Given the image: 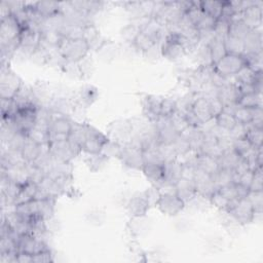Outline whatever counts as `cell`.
<instances>
[{
  "label": "cell",
  "instance_id": "obj_16",
  "mask_svg": "<svg viewBox=\"0 0 263 263\" xmlns=\"http://www.w3.org/2000/svg\"><path fill=\"white\" fill-rule=\"evenodd\" d=\"M162 98L154 95H146L143 98L142 106L144 116L150 122H155L160 116V105Z\"/></svg>",
  "mask_w": 263,
  "mask_h": 263
},
{
  "label": "cell",
  "instance_id": "obj_12",
  "mask_svg": "<svg viewBox=\"0 0 263 263\" xmlns=\"http://www.w3.org/2000/svg\"><path fill=\"white\" fill-rule=\"evenodd\" d=\"M48 245L42 239L36 237L31 233H24L20 235L17 241V251L18 253L29 254L34 256L40 252L48 250Z\"/></svg>",
  "mask_w": 263,
  "mask_h": 263
},
{
  "label": "cell",
  "instance_id": "obj_46",
  "mask_svg": "<svg viewBox=\"0 0 263 263\" xmlns=\"http://www.w3.org/2000/svg\"><path fill=\"white\" fill-rule=\"evenodd\" d=\"M247 199L251 202L255 212H262L263 193L262 191H251L247 195Z\"/></svg>",
  "mask_w": 263,
  "mask_h": 263
},
{
  "label": "cell",
  "instance_id": "obj_50",
  "mask_svg": "<svg viewBox=\"0 0 263 263\" xmlns=\"http://www.w3.org/2000/svg\"><path fill=\"white\" fill-rule=\"evenodd\" d=\"M52 261H53V258H52L50 249L40 252L33 256V262H35V263H47V262H52Z\"/></svg>",
  "mask_w": 263,
  "mask_h": 263
},
{
  "label": "cell",
  "instance_id": "obj_40",
  "mask_svg": "<svg viewBox=\"0 0 263 263\" xmlns=\"http://www.w3.org/2000/svg\"><path fill=\"white\" fill-rule=\"evenodd\" d=\"M121 149H122V145L119 144L118 142L109 139L108 142L105 143V145L102 148L101 153L106 156L107 158H112V157H116L119 158L120 153H121Z\"/></svg>",
  "mask_w": 263,
  "mask_h": 263
},
{
  "label": "cell",
  "instance_id": "obj_41",
  "mask_svg": "<svg viewBox=\"0 0 263 263\" xmlns=\"http://www.w3.org/2000/svg\"><path fill=\"white\" fill-rule=\"evenodd\" d=\"M170 122H171V125L172 127L180 135L182 134L189 125H188V122L186 120V117H185V114L180 112V111H176L171 117H170Z\"/></svg>",
  "mask_w": 263,
  "mask_h": 263
},
{
  "label": "cell",
  "instance_id": "obj_22",
  "mask_svg": "<svg viewBox=\"0 0 263 263\" xmlns=\"http://www.w3.org/2000/svg\"><path fill=\"white\" fill-rule=\"evenodd\" d=\"M195 166L198 170H200L211 176L216 174L221 168L219 158H216L214 156L203 154V153H198Z\"/></svg>",
  "mask_w": 263,
  "mask_h": 263
},
{
  "label": "cell",
  "instance_id": "obj_20",
  "mask_svg": "<svg viewBox=\"0 0 263 263\" xmlns=\"http://www.w3.org/2000/svg\"><path fill=\"white\" fill-rule=\"evenodd\" d=\"M13 211L22 218L31 222L34 217H40V201L37 199H32L26 202L15 204L13 205Z\"/></svg>",
  "mask_w": 263,
  "mask_h": 263
},
{
  "label": "cell",
  "instance_id": "obj_7",
  "mask_svg": "<svg viewBox=\"0 0 263 263\" xmlns=\"http://www.w3.org/2000/svg\"><path fill=\"white\" fill-rule=\"evenodd\" d=\"M134 134V126L130 119H116L107 126V136L109 139L118 142L121 145L128 143Z\"/></svg>",
  "mask_w": 263,
  "mask_h": 263
},
{
  "label": "cell",
  "instance_id": "obj_8",
  "mask_svg": "<svg viewBox=\"0 0 263 263\" xmlns=\"http://www.w3.org/2000/svg\"><path fill=\"white\" fill-rule=\"evenodd\" d=\"M186 53L187 50L180 41L179 33H168L160 45V55L168 61H177Z\"/></svg>",
  "mask_w": 263,
  "mask_h": 263
},
{
  "label": "cell",
  "instance_id": "obj_10",
  "mask_svg": "<svg viewBox=\"0 0 263 263\" xmlns=\"http://www.w3.org/2000/svg\"><path fill=\"white\" fill-rule=\"evenodd\" d=\"M109 141V137L95 126L88 124L87 136L83 144L81 145V151L85 154H99L102 151L103 146Z\"/></svg>",
  "mask_w": 263,
  "mask_h": 263
},
{
  "label": "cell",
  "instance_id": "obj_5",
  "mask_svg": "<svg viewBox=\"0 0 263 263\" xmlns=\"http://www.w3.org/2000/svg\"><path fill=\"white\" fill-rule=\"evenodd\" d=\"M48 151L54 160L71 162L81 152V148L68 139L50 142L48 144Z\"/></svg>",
  "mask_w": 263,
  "mask_h": 263
},
{
  "label": "cell",
  "instance_id": "obj_27",
  "mask_svg": "<svg viewBox=\"0 0 263 263\" xmlns=\"http://www.w3.org/2000/svg\"><path fill=\"white\" fill-rule=\"evenodd\" d=\"M259 109H261V108L252 109V108H247V107H241V106L236 105V107L232 111V114L237 123L247 125V124L253 122V120L257 114V111Z\"/></svg>",
  "mask_w": 263,
  "mask_h": 263
},
{
  "label": "cell",
  "instance_id": "obj_43",
  "mask_svg": "<svg viewBox=\"0 0 263 263\" xmlns=\"http://www.w3.org/2000/svg\"><path fill=\"white\" fill-rule=\"evenodd\" d=\"M177 111V100L173 98H162L160 105V116L171 117Z\"/></svg>",
  "mask_w": 263,
  "mask_h": 263
},
{
  "label": "cell",
  "instance_id": "obj_15",
  "mask_svg": "<svg viewBox=\"0 0 263 263\" xmlns=\"http://www.w3.org/2000/svg\"><path fill=\"white\" fill-rule=\"evenodd\" d=\"M190 110L195 115V117L200 121L202 126L213 120V115L210 108V101L206 97L195 98L192 102Z\"/></svg>",
  "mask_w": 263,
  "mask_h": 263
},
{
  "label": "cell",
  "instance_id": "obj_47",
  "mask_svg": "<svg viewBox=\"0 0 263 263\" xmlns=\"http://www.w3.org/2000/svg\"><path fill=\"white\" fill-rule=\"evenodd\" d=\"M218 190L221 192V194H223L229 200L238 199V197H237V190H236V184L235 183H230L228 185H225V186L219 188Z\"/></svg>",
  "mask_w": 263,
  "mask_h": 263
},
{
  "label": "cell",
  "instance_id": "obj_26",
  "mask_svg": "<svg viewBox=\"0 0 263 263\" xmlns=\"http://www.w3.org/2000/svg\"><path fill=\"white\" fill-rule=\"evenodd\" d=\"M210 52H211V59L212 64H216L220 59H222L226 53V48L224 44V38L220 36H214V38L208 43Z\"/></svg>",
  "mask_w": 263,
  "mask_h": 263
},
{
  "label": "cell",
  "instance_id": "obj_25",
  "mask_svg": "<svg viewBox=\"0 0 263 263\" xmlns=\"http://www.w3.org/2000/svg\"><path fill=\"white\" fill-rule=\"evenodd\" d=\"M158 43L151 37L149 36L146 32L140 30L138 35L136 36L135 40L130 44L134 49H136L138 52H141L143 54L148 53L151 49H153Z\"/></svg>",
  "mask_w": 263,
  "mask_h": 263
},
{
  "label": "cell",
  "instance_id": "obj_6",
  "mask_svg": "<svg viewBox=\"0 0 263 263\" xmlns=\"http://www.w3.org/2000/svg\"><path fill=\"white\" fill-rule=\"evenodd\" d=\"M239 225H246L254 222L255 211L247 197L230 200L226 211Z\"/></svg>",
  "mask_w": 263,
  "mask_h": 263
},
{
  "label": "cell",
  "instance_id": "obj_30",
  "mask_svg": "<svg viewBox=\"0 0 263 263\" xmlns=\"http://www.w3.org/2000/svg\"><path fill=\"white\" fill-rule=\"evenodd\" d=\"M232 149L242 158H247L253 154L257 148H255L246 137L232 140Z\"/></svg>",
  "mask_w": 263,
  "mask_h": 263
},
{
  "label": "cell",
  "instance_id": "obj_23",
  "mask_svg": "<svg viewBox=\"0 0 263 263\" xmlns=\"http://www.w3.org/2000/svg\"><path fill=\"white\" fill-rule=\"evenodd\" d=\"M47 146L48 145H44V146L39 145L38 143L27 138V141L21 150L22 156H23L24 160L26 161V163L34 162Z\"/></svg>",
  "mask_w": 263,
  "mask_h": 263
},
{
  "label": "cell",
  "instance_id": "obj_2",
  "mask_svg": "<svg viewBox=\"0 0 263 263\" xmlns=\"http://www.w3.org/2000/svg\"><path fill=\"white\" fill-rule=\"evenodd\" d=\"M213 70L224 78L235 76L245 67H247V61L243 54L226 53L213 66Z\"/></svg>",
  "mask_w": 263,
  "mask_h": 263
},
{
  "label": "cell",
  "instance_id": "obj_48",
  "mask_svg": "<svg viewBox=\"0 0 263 263\" xmlns=\"http://www.w3.org/2000/svg\"><path fill=\"white\" fill-rule=\"evenodd\" d=\"M251 191H262L263 190V177H262V167L258 168L254 173V178L250 186Z\"/></svg>",
  "mask_w": 263,
  "mask_h": 263
},
{
  "label": "cell",
  "instance_id": "obj_18",
  "mask_svg": "<svg viewBox=\"0 0 263 263\" xmlns=\"http://www.w3.org/2000/svg\"><path fill=\"white\" fill-rule=\"evenodd\" d=\"M242 21L253 30L259 29L262 24V2H256L241 12Z\"/></svg>",
  "mask_w": 263,
  "mask_h": 263
},
{
  "label": "cell",
  "instance_id": "obj_13",
  "mask_svg": "<svg viewBox=\"0 0 263 263\" xmlns=\"http://www.w3.org/2000/svg\"><path fill=\"white\" fill-rule=\"evenodd\" d=\"M151 204L146 196L145 191L136 192L126 202V211L132 218H142L150 210Z\"/></svg>",
  "mask_w": 263,
  "mask_h": 263
},
{
  "label": "cell",
  "instance_id": "obj_39",
  "mask_svg": "<svg viewBox=\"0 0 263 263\" xmlns=\"http://www.w3.org/2000/svg\"><path fill=\"white\" fill-rule=\"evenodd\" d=\"M27 137L31 139L32 141L38 143L39 145H48L49 144V134L48 130H44L41 128H38L36 126L32 127L28 133Z\"/></svg>",
  "mask_w": 263,
  "mask_h": 263
},
{
  "label": "cell",
  "instance_id": "obj_1",
  "mask_svg": "<svg viewBox=\"0 0 263 263\" xmlns=\"http://www.w3.org/2000/svg\"><path fill=\"white\" fill-rule=\"evenodd\" d=\"M58 51L66 63L78 64L88 55L90 47L83 38L63 37L58 46Z\"/></svg>",
  "mask_w": 263,
  "mask_h": 263
},
{
  "label": "cell",
  "instance_id": "obj_11",
  "mask_svg": "<svg viewBox=\"0 0 263 263\" xmlns=\"http://www.w3.org/2000/svg\"><path fill=\"white\" fill-rule=\"evenodd\" d=\"M118 159H120V161L125 166L139 171H142L145 163L143 157V150L130 143L122 145L121 153Z\"/></svg>",
  "mask_w": 263,
  "mask_h": 263
},
{
  "label": "cell",
  "instance_id": "obj_3",
  "mask_svg": "<svg viewBox=\"0 0 263 263\" xmlns=\"http://www.w3.org/2000/svg\"><path fill=\"white\" fill-rule=\"evenodd\" d=\"M50 118L51 119L48 127L49 143L68 140L73 125V121L70 119V117L50 110Z\"/></svg>",
  "mask_w": 263,
  "mask_h": 263
},
{
  "label": "cell",
  "instance_id": "obj_24",
  "mask_svg": "<svg viewBox=\"0 0 263 263\" xmlns=\"http://www.w3.org/2000/svg\"><path fill=\"white\" fill-rule=\"evenodd\" d=\"M32 7L42 18H47L61 12V3L54 1L32 2Z\"/></svg>",
  "mask_w": 263,
  "mask_h": 263
},
{
  "label": "cell",
  "instance_id": "obj_34",
  "mask_svg": "<svg viewBox=\"0 0 263 263\" xmlns=\"http://www.w3.org/2000/svg\"><path fill=\"white\" fill-rule=\"evenodd\" d=\"M212 179L217 189L233 183V171L228 168H220L216 174L212 175Z\"/></svg>",
  "mask_w": 263,
  "mask_h": 263
},
{
  "label": "cell",
  "instance_id": "obj_9",
  "mask_svg": "<svg viewBox=\"0 0 263 263\" xmlns=\"http://www.w3.org/2000/svg\"><path fill=\"white\" fill-rule=\"evenodd\" d=\"M156 206L163 215L174 217L185 209L186 203L176 193L164 192L160 194Z\"/></svg>",
  "mask_w": 263,
  "mask_h": 263
},
{
  "label": "cell",
  "instance_id": "obj_4",
  "mask_svg": "<svg viewBox=\"0 0 263 263\" xmlns=\"http://www.w3.org/2000/svg\"><path fill=\"white\" fill-rule=\"evenodd\" d=\"M24 85L22 79L7 66L2 64L0 74V98L12 99Z\"/></svg>",
  "mask_w": 263,
  "mask_h": 263
},
{
  "label": "cell",
  "instance_id": "obj_37",
  "mask_svg": "<svg viewBox=\"0 0 263 263\" xmlns=\"http://www.w3.org/2000/svg\"><path fill=\"white\" fill-rule=\"evenodd\" d=\"M224 44L227 53H236V54H243L245 46L243 40L235 37H231L226 35L224 37Z\"/></svg>",
  "mask_w": 263,
  "mask_h": 263
},
{
  "label": "cell",
  "instance_id": "obj_44",
  "mask_svg": "<svg viewBox=\"0 0 263 263\" xmlns=\"http://www.w3.org/2000/svg\"><path fill=\"white\" fill-rule=\"evenodd\" d=\"M174 147V150L178 156H184L186 153H188L191 150L190 144L187 139H185L183 136L179 135L178 138L175 140V142L172 144Z\"/></svg>",
  "mask_w": 263,
  "mask_h": 263
},
{
  "label": "cell",
  "instance_id": "obj_17",
  "mask_svg": "<svg viewBox=\"0 0 263 263\" xmlns=\"http://www.w3.org/2000/svg\"><path fill=\"white\" fill-rule=\"evenodd\" d=\"M98 89L92 85L82 86L78 92L72 98L75 108H87L93 104L98 98Z\"/></svg>",
  "mask_w": 263,
  "mask_h": 263
},
{
  "label": "cell",
  "instance_id": "obj_21",
  "mask_svg": "<svg viewBox=\"0 0 263 263\" xmlns=\"http://www.w3.org/2000/svg\"><path fill=\"white\" fill-rule=\"evenodd\" d=\"M245 53H259L262 52V34L259 29H253L243 38Z\"/></svg>",
  "mask_w": 263,
  "mask_h": 263
},
{
  "label": "cell",
  "instance_id": "obj_49",
  "mask_svg": "<svg viewBox=\"0 0 263 263\" xmlns=\"http://www.w3.org/2000/svg\"><path fill=\"white\" fill-rule=\"evenodd\" d=\"M209 101H210V108H211L213 118H215L217 115H219L224 110V106H223L222 102L218 99L217 96L209 98Z\"/></svg>",
  "mask_w": 263,
  "mask_h": 263
},
{
  "label": "cell",
  "instance_id": "obj_36",
  "mask_svg": "<svg viewBox=\"0 0 263 263\" xmlns=\"http://www.w3.org/2000/svg\"><path fill=\"white\" fill-rule=\"evenodd\" d=\"M109 158L104 156L102 153L99 154H86V157L84 158V161L86 165L89 167L92 172L101 171L108 162Z\"/></svg>",
  "mask_w": 263,
  "mask_h": 263
},
{
  "label": "cell",
  "instance_id": "obj_45",
  "mask_svg": "<svg viewBox=\"0 0 263 263\" xmlns=\"http://www.w3.org/2000/svg\"><path fill=\"white\" fill-rule=\"evenodd\" d=\"M216 25H217V20L204 13L195 27L199 32H211L215 30Z\"/></svg>",
  "mask_w": 263,
  "mask_h": 263
},
{
  "label": "cell",
  "instance_id": "obj_14",
  "mask_svg": "<svg viewBox=\"0 0 263 263\" xmlns=\"http://www.w3.org/2000/svg\"><path fill=\"white\" fill-rule=\"evenodd\" d=\"M143 174L148 179V181L152 184V186L159 187L164 183L165 180V171L164 163H156V162H145L142 168Z\"/></svg>",
  "mask_w": 263,
  "mask_h": 263
},
{
  "label": "cell",
  "instance_id": "obj_35",
  "mask_svg": "<svg viewBox=\"0 0 263 263\" xmlns=\"http://www.w3.org/2000/svg\"><path fill=\"white\" fill-rule=\"evenodd\" d=\"M237 105L247 108H262V99L261 93H248V95H240L237 101Z\"/></svg>",
  "mask_w": 263,
  "mask_h": 263
},
{
  "label": "cell",
  "instance_id": "obj_31",
  "mask_svg": "<svg viewBox=\"0 0 263 263\" xmlns=\"http://www.w3.org/2000/svg\"><path fill=\"white\" fill-rule=\"evenodd\" d=\"M214 120L216 121V125L220 127L222 130L229 134V132L236 125V120L231 112L223 110L219 115H217Z\"/></svg>",
  "mask_w": 263,
  "mask_h": 263
},
{
  "label": "cell",
  "instance_id": "obj_29",
  "mask_svg": "<svg viewBox=\"0 0 263 263\" xmlns=\"http://www.w3.org/2000/svg\"><path fill=\"white\" fill-rule=\"evenodd\" d=\"M241 159H242V157L239 156L232 148H230V149L224 151L222 156L219 158L220 167L233 171L239 164Z\"/></svg>",
  "mask_w": 263,
  "mask_h": 263
},
{
  "label": "cell",
  "instance_id": "obj_38",
  "mask_svg": "<svg viewBox=\"0 0 263 263\" xmlns=\"http://www.w3.org/2000/svg\"><path fill=\"white\" fill-rule=\"evenodd\" d=\"M237 83H251L255 84L256 81L262 77V72L255 73L249 67H245L239 73L235 75Z\"/></svg>",
  "mask_w": 263,
  "mask_h": 263
},
{
  "label": "cell",
  "instance_id": "obj_32",
  "mask_svg": "<svg viewBox=\"0 0 263 263\" xmlns=\"http://www.w3.org/2000/svg\"><path fill=\"white\" fill-rule=\"evenodd\" d=\"M200 8L205 14L218 21L222 15L223 1H200Z\"/></svg>",
  "mask_w": 263,
  "mask_h": 263
},
{
  "label": "cell",
  "instance_id": "obj_33",
  "mask_svg": "<svg viewBox=\"0 0 263 263\" xmlns=\"http://www.w3.org/2000/svg\"><path fill=\"white\" fill-rule=\"evenodd\" d=\"M245 137L249 140V142L255 147H262L263 143V128L255 127L252 123L246 125V135Z\"/></svg>",
  "mask_w": 263,
  "mask_h": 263
},
{
  "label": "cell",
  "instance_id": "obj_51",
  "mask_svg": "<svg viewBox=\"0 0 263 263\" xmlns=\"http://www.w3.org/2000/svg\"><path fill=\"white\" fill-rule=\"evenodd\" d=\"M254 173L253 171L251 170H247L245 172H242L241 174H239V179H238V183L250 188L251 186V183L253 181V178H254Z\"/></svg>",
  "mask_w": 263,
  "mask_h": 263
},
{
  "label": "cell",
  "instance_id": "obj_28",
  "mask_svg": "<svg viewBox=\"0 0 263 263\" xmlns=\"http://www.w3.org/2000/svg\"><path fill=\"white\" fill-rule=\"evenodd\" d=\"M37 190H38V184H36L31 180H28L25 184H23L22 189L13 202V205L34 199Z\"/></svg>",
  "mask_w": 263,
  "mask_h": 263
},
{
  "label": "cell",
  "instance_id": "obj_19",
  "mask_svg": "<svg viewBox=\"0 0 263 263\" xmlns=\"http://www.w3.org/2000/svg\"><path fill=\"white\" fill-rule=\"evenodd\" d=\"M176 194L185 201V203L189 202L192 198L196 196V190H195V183L194 180L186 179V178H180L176 184Z\"/></svg>",
  "mask_w": 263,
  "mask_h": 263
},
{
  "label": "cell",
  "instance_id": "obj_42",
  "mask_svg": "<svg viewBox=\"0 0 263 263\" xmlns=\"http://www.w3.org/2000/svg\"><path fill=\"white\" fill-rule=\"evenodd\" d=\"M209 201H210L211 205L215 206L216 209H218L219 211H222V212L227 211L229 202H230V200L227 199L223 194H221V192L218 189L215 190L211 194V196L209 197Z\"/></svg>",
  "mask_w": 263,
  "mask_h": 263
}]
</instances>
